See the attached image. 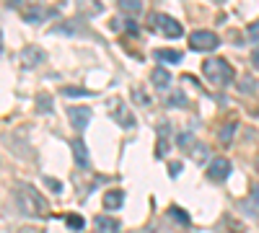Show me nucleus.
I'll return each mask as SVG.
<instances>
[{
  "instance_id": "2",
  "label": "nucleus",
  "mask_w": 259,
  "mask_h": 233,
  "mask_svg": "<svg viewBox=\"0 0 259 233\" xmlns=\"http://www.w3.org/2000/svg\"><path fill=\"white\" fill-rule=\"evenodd\" d=\"M16 194H19V207L26 215H44V212H47V199H44L34 186L21 184L16 189Z\"/></svg>"
},
{
  "instance_id": "21",
  "label": "nucleus",
  "mask_w": 259,
  "mask_h": 233,
  "mask_svg": "<svg viewBox=\"0 0 259 233\" xmlns=\"http://www.w3.org/2000/svg\"><path fill=\"white\" fill-rule=\"evenodd\" d=\"M65 220H68V228H70V230H75V233H78V230H83V228H86V220H83L81 215H68Z\"/></svg>"
},
{
  "instance_id": "25",
  "label": "nucleus",
  "mask_w": 259,
  "mask_h": 233,
  "mask_svg": "<svg viewBox=\"0 0 259 233\" xmlns=\"http://www.w3.org/2000/svg\"><path fill=\"white\" fill-rule=\"evenodd\" d=\"M176 143H179L181 148H187V145L192 143V132H181V135L176 137Z\"/></svg>"
},
{
  "instance_id": "22",
  "label": "nucleus",
  "mask_w": 259,
  "mask_h": 233,
  "mask_svg": "<svg viewBox=\"0 0 259 233\" xmlns=\"http://www.w3.org/2000/svg\"><path fill=\"white\" fill-rule=\"evenodd\" d=\"M233 132H236V122H228L225 127L220 130V140H223L225 145H228V143H231V140H233Z\"/></svg>"
},
{
  "instance_id": "3",
  "label": "nucleus",
  "mask_w": 259,
  "mask_h": 233,
  "mask_svg": "<svg viewBox=\"0 0 259 233\" xmlns=\"http://www.w3.org/2000/svg\"><path fill=\"white\" fill-rule=\"evenodd\" d=\"M150 24H153V29H158V34L169 37V39L184 37V26H181L176 19H171L169 13H156L153 19H150Z\"/></svg>"
},
{
  "instance_id": "32",
  "label": "nucleus",
  "mask_w": 259,
  "mask_h": 233,
  "mask_svg": "<svg viewBox=\"0 0 259 233\" xmlns=\"http://www.w3.org/2000/svg\"><path fill=\"white\" fill-rule=\"evenodd\" d=\"M125 26H127V31H132V34H138V31H140V29H138V24H135V21H127Z\"/></svg>"
},
{
  "instance_id": "9",
  "label": "nucleus",
  "mask_w": 259,
  "mask_h": 233,
  "mask_svg": "<svg viewBox=\"0 0 259 233\" xmlns=\"http://www.w3.org/2000/svg\"><path fill=\"white\" fill-rule=\"evenodd\" d=\"M21 62L26 68H34V65H39V62H44V52L39 50V47H26V50L21 52Z\"/></svg>"
},
{
  "instance_id": "6",
  "label": "nucleus",
  "mask_w": 259,
  "mask_h": 233,
  "mask_svg": "<svg viewBox=\"0 0 259 233\" xmlns=\"http://www.w3.org/2000/svg\"><path fill=\"white\" fill-rule=\"evenodd\" d=\"M68 117H70V124L78 132H83L88 127V122H91V109L88 106H70L68 109Z\"/></svg>"
},
{
  "instance_id": "27",
  "label": "nucleus",
  "mask_w": 259,
  "mask_h": 233,
  "mask_svg": "<svg viewBox=\"0 0 259 233\" xmlns=\"http://www.w3.org/2000/svg\"><path fill=\"white\" fill-rule=\"evenodd\" d=\"M44 184H47V186H50L52 192H63V184H60V181H55V179H50V176L44 179Z\"/></svg>"
},
{
  "instance_id": "20",
  "label": "nucleus",
  "mask_w": 259,
  "mask_h": 233,
  "mask_svg": "<svg viewBox=\"0 0 259 233\" xmlns=\"http://www.w3.org/2000/svg\"><path fill=\"white\" fill-rule=\"evenodd\" d=\"M63 96H70V99H81V96H91V91H86V88H73V86H65L63 91Z\"/></svg>"
},
{
  "instance_id": "14",
  "label": "nucleus",
  "mask_w": 259,
  "mask_h": 233,
  "mask_svg": "<svg viewBox=\"0 0 259 233\" xmlns=\"http://www.w3.org/2000/svg\"><path fill=\"white\" fill-rule=\"evenodd\" d=\"M44 16H47V13H44V8H42V6H34V8H24L21 19H24L26 24H39Z\"/></svg>"
},
{
  "instance_id": "26",
  "label": "nucleus",
  "mask_w": 259,
  "mask_h": 233,
  "mask_svg": "<svg viewBox=\"0 0 259 233\" xmlns=\"http://www.w3.org/2000/svg\"><path fill=\"white\" fill-rule=\"evenodd\" d=\"M249 39H251V42H259V21H254V24L249 26Z\"/></svg>"
},
{
  "instance_id": "29",
  "label": "nucleus",
  "mask_w": 259,
  "mask_h": 233,
  "mask_svg": "<svg viewBox=\"0 0 259 233\" xmlns=\"http://www.w3.org/2000/svg\"><path fill=\"white\" fill-rule=\"evenodd\" d=\"M24 3H34V6H39V0H11V6H16V8H21Z\"/></svg>"
},
{
  "instance_id": "8",
  "label": "nucleus",
  "mask_w": 259,
  "mask_h": 233,
  "mask_svg": "<svg viewBox=\"0 0 259 233\" xmlns=\"http://www.w3.org/2000/svg\"><path fill=\"white\" fill-rule=\"evenodd\" d=\"M171 148V127L169 124H158V148H156V155L158 158H166V153Z\"/></svg>"
},
{
  "instance_id": "23",
  "label": "nucleus",
  "mask_w": 259,
  "mask_h": 233,
  "mask_svg": "<svg viewBox=\"0 0 259 233\" xmlns=\"http://www.w3.org/2000/svg\"><path fill=\"white\" fill-rule=\"evenodd\" d=\"M192 155H194V161H197V163H202V161L207 158V148H205L202 143H197V145H194V150H192Z\"/></svg>"
},
{
  "instance_id": "19",
  "label": "nucleus",
  "mask_w": 259,
  "mask_h": 233,
  "mask_svg": "<svg viewBox=\"0 0 259 233\" xmlns=\"http://www.w3.org/2000/svg\"><path fill=\"white\" fill-rule=\"evenodd\" d=\"M169 217H174V223H179V225H189V215L181 207H176V205L169 207Z\"/></svg>"
},
{
  "instance_id": "34",
  "label": "nucleus",
  "mask_w": 259,
  "mask_h": 233,
  "mask_svg": "<svg viewBox=\"0 0 259 233\" xmlns=\"http://www.w3.org/2000/svg\"><path fill=\"white\" fill-rule=\"evenodd\" d=\"M251 62H254V68H259V50L251 55Z\"/></svg>"
},
{
  "instance_id": "24",
  "label": "nucleus",
  "mask_w": 259,
  "mask_h": 233,
  "mask_svg": "<svg viewBox=\"0 0 259 233\" xmlns=\"http://www.w3.org/2000/svg\"><path fill=\"white\" fill-rule=\"evenodd\" d=\"M81 6H83V8H91V11H99V13L104 11V6L99 3V0H81Z\"/></svg>"
},
{
  "instance_id": "7",
  "label": "nucleus",
  "mask_w": 259,
  "mask_h": 233,
  "mask_svg": "<svg viewBox=\"0 0 259 233\" xmlns=\"http://www.w3.org/2000/svg\"><path fill=\"white\" fill-rule=\"evenodd\" d=\"M112 114H114V119L122 124V127H135V117H132V112H130V109L125 106V104H122V101H114L112 104Z\"/></svg>"
},
{
  "instance_id": "11",
  "label": "nucleus",
  "mask_w": 259,
  "mask_h": 233,
  "mask_svg": "<svg viewBox=\"0 0 259 233\" xmlns=\"http://www.w3.org/2000/svg\"><path fill=\"white\" fill-rule=\"evenodd\" d=\"M94 225H96L99 233H119V220H114V217H106V215L94 217Z\"/></svg>"
},
{
  "instance_id": "15",
  "label": "nucleus",
  "mask_w": 259,
  "mask_h": 233,
  "mask_svg": "<svg viewBox=\"0 0 259 233\" xmlns=\"http://www.w3.org/2000/svg\"><path fill=\"white\" fill-rule=\"evenodd\" d=\"M153 55H156V60L171 62V65H179V62H181V52H176V50H156Z\"/></svg>"
},
{
  "instance_id": "1",
  "label": "nucleus",
  "mask_w": 259,
  "mask_h": 233,
  "mask_svg": "<svg viewBox=\"0 0 259 233\" xmlns=\"http://www.w3.org/2000/svg\"><path fill=\"white\" fill-rule=\"evenodd\" d=\"M202 75H205L207 83L223 88V86H228V83H233V75H236V73H233L231 65H228V60H223V57H210V60L202 62Z\"/></svg>"
},
{
  "instance_id": "16",
  "label": "nucleus",
  "mask_w": 259,
  "mask_h": 233,
  "mask_svg": "<svg viewBox=\"0 0 259 233\" xmlns=\"http://www.w3.org/2000/svg\"><path fill=\"white\" fill-rule=\"evenodd\" d=\"M117 6H119L122 13L132 16V13H140L143 11V0H117Z\"/></svg>"
},
{
  "instance_id": "35",
  "label": "nucleus",
  "mask_w": 259,
  "mask_h": 233,
  "mask_svg": "<svg viewBox=\"0 0 259 233\" xmlns=\"http://www.w3.org/2000/svg\"><path fill=\"white\" fill-rule=\"evenodd\" d=\"M19 233H39V230H34V228H21Z\"/></svg>"
},
{
  "instance_id": "13",
  "label": "nucleus",
  "mask_w": 259,
  "mask_h": 233,
  "mask_svg": "<svg viewBox=\"0 0 259 233\" xmlns=\"http://www.w3.org/2000/svg\"><path fill=\"white\" fill-rule=\"evenodd\" d=\"M122 202H125V192L122 189H112V192L104 194V207L106 210H119Z\"/></svg>"
},
{
  "instance_id": "30",
  "label": "nucleus",
  "mask_w": 259,
  "mask_h": 233,
  "mask_svg": "<svg viewBox=\"0 0 259 233\" xmlns=\"http://www.w3.org/2000/svg\"><path fill=\"white\" fill-rule=\"evenodd\" d=\"M241 88H243V91H251V88H254V81H251V78H243V81H241Z\"/></svg>"
},
{
  "instance_id": "12",
  "label": "nucleus",
  "mask_w": 259,
  "mask_h": 233,
  "mask_svg": "<svg viewBox=\"0 0 259 233\" xmlns=\"http://www.w3.org/2000/svg\"><path fill=\"white\" fill-rule=\"evenodd\" d=\"M150 81H153V86H156L158 91H163V88L171 86V73L163 70V68H156L153 73H150Z\"/></svg>"
},
{
  "instance_id": "33",
  "label": "nucleus",
  "mask_w": 259,
  "mask_h": 233,
  "mask_svg": "<svg viewBox=\"0 0 259 233\" xmlns=\"http://www.w3.org/2000/svg\"><path fill=\"white\" fill-rule=\"evenodd\" d=\"M148 233H171V230H169V228H161V225H158V228L150 225V228H148Z\"/></svg>"
},
{
  "instance_id": "31",
  "label": "nucleus",
  "mask_w": 259,
  "mask_h": 233,
  "mask_svg": "<svg viewBox=\"0 0 259 233\" xmlns=\"http://www.w3.org/2000/svg\"><path fill=\"white\" fill-rule=\"evenodd\" d=\"M251 197H254V202H256V205H259V181L251 186Z\"/></svg>"
},
{
  "instance_id": "10",
  "label": "nucleus",
  "mask_w": 259,
  "mask_h": 233,
  "mask_svg": "<svg viewBox=\"0 0 259 233\" xmlns=\"http://www.w3.org/2000/svg\"><path fill=\"white\" fill-rule=\"evenodd\" d=\"M73 158H75V163H78L81 168L88 166V148H86V143H83L81 137L73 140Z\"/></svg>"
},
{
  "instance_id": "5",
  "label": "nucleus",
  "mask_w": 259,
  "mask_h": 233,
  "mask_svg": "<svg viewBox=\"0 0 259 233\" xmlns=\"http://www.w3.org/2000/svg\"><path fill=\"white\" fill-rule=\"evenodd\" d=\"M231 176V161L228 158H215L207 166V179L210 181H225Z\"/></svg>"
},
{
  "instance_id": "36",
  "label": "nucleus",
  "mask_w": 259,
  "mask_h": 233,
  "mask_svg": "<svg viewBox=\"0 0 259 233\" xmlns=\"http://www.w3.org/2000/svg\"><path fill=\"white\" fill-rule=\"evenodd\" d=\"M212 3H218V6H220V3H225V0H212Z\"/></svg>"
},
{
  "instance_id": "18",
  "label": "nucleus",
  "mask_w": 259,
  "mask_h": 233,
  "mask_svg": "<svg viewBox=\"0 0 259 233\" xmlns=\"http://www.w3.org/2000/svg\"><path fill=\"white\" fill-rule=\"evenodd\" d=\"M78 29H81V24H78V21H63V24L52 26V34H75Z\"/></svg>"
},
{
  "instance_id": "28",
  "label": "nucleus",
  "mask_w": 259,
  "mask_h": 233,
  "mask_svg": "<svg viewBox=\"0 0 259 233\" xmlns=\"http://www.w3.org/2000/svg\"><path fill=\"white\" fill-rule=\"evenodd\" d=\"M169 174H171V176H179V174H181V163H171V166H169Z\"/></svg>"
},
{
  "instance_id": "17",
  "label": "nucleus",
  "mask_w": 259,
  "mask_h": 233,
  "mask_svg": "<svg viewBox=\"0 0 259 233\" xmlns=\"http://www.w3.org/2000/svg\"><path fill=\"white\" fill-rule=\"evenodd\" d=\"M220 233H243V225L238 220H233L231 215H225L220 220Z\"/></svg>"
},
{
  "instance_id": "4",
  "label": "nucleus",
  "mask_w": 259,
  "mask_h": 233,
  "mask_svg": "<svg viewBox=\"0 0 259 233\" xmlns=\"http://www.w3.org/2000/svg\"><path fill=\"white\" fill-rule=\"evenodd\" d=\"M218 44H220L218 34H215V31H210V29H197V31H192V34H189V47H192V50H197V52L218 50Z\"/></svg>"
}]
</instances>
